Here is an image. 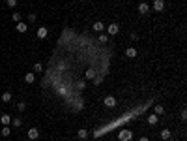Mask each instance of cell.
<instances>
[{
    "instance_id": "6da1fadb",
    "label": "cell",
    "mask_w": 187,
    "mask_h": 141,
    "mask_svg": "<svg viewBox=\"0 0 187 141\" xmlns=\"http://www.w3.org/2000/svg\"><path fill=\"white\" fill-rule=\"evenodd\" d=\"M118 139H120V141H131V139H133V132L127 130V128L120 130V132H118Z\"/></svg>"
},
{
    "instance_id": "7a4b0ae2",
    "label": "cell",
    "mask_w": 187,
    "mask_h": 141,
    "mask_svg": "<svg viewBox=\"0 0 187 141\" xmlns=\"http://www.w3.org/2000/svg\"><path fill=\"white\" fill-rule=\"evenodd\" d=\"M105 28H107V32L110 34V36H116V34L120 32V27H118V23H110L109 27H105Z\"/></svg>"
},
{
    "instance_id": "3957f363",
    "label": "cell",
    "mask_w": 187,
    "mask_h": 141,
    "mask_svg": "<svg viewBox=\"0 0 187 141\" xmlns=\"http://www.w3.org/2000/svg\"><path fill=\"white\" fill-rule=\"evenodd\" d=\"M103 104L107 105V107H116V98L112 96V94H109V96H105Z\"/></svg>"
},
{
    "instance_id": "277c9868",
    "label": "cell",
    "mask_w": 187,
    "mask_h": 141,
    "mask_svg": "<svg viewBox=\"0 0 187 141\" xmlns=\"http://www.w3.org/2000/svg\"><path fill=\"white\" fill-rule=\"evenodd\" d=\"M47 34H49L47 27H39V28L36 30V36H38L39 40H45V38H47Z\"/></svg>"
},
{
    "instance_id": "5b68a950",
    "label": "cell",
    "mask_w": 187,
    "mask_h": 141,
    "mask_svg": "<svg viewBox=\"0 0 187 141\" xmlns=\"http://www.w3.org/2000/svg\"><path fill=\"white\" fill-rule=\"evenodd\" d=\"M26 135H28V139H32V141H34V139H38V137H39V130H38V128H30L28 132H26Z\"/></svg>"
},
{
    "instance_id": "8992f818",
    "label": "cell",
    "mask_w": 187,
    "mask_h": 141,
    "mask_svg": "<svg viewBox=\"0 0 187 141\" xmlns=\"http://www.w3.org/2000/svg\"><path fill=\"white\" fill-rule=\"evenodd\" d=\"M163 9H165V2H163V0H154V12H163Z\"/></svg>"
},
{
    "instance_id": "52a82bcc",
    "label": "cell",
    "mask_w": 187,
    "mask_h": 141,
    "mask_svg": "<svg viewBox=\"0 0 187 141\" xmlns=\"http://www.w3.org/2000/svg\"><path fill=\"white\" fill-rule=\"evenodd\" d=\"M146 120H148V124H150V126H155V124L159 122V115L151 113V115H148V119H146Z\"/></svg>"
},
{
    "instance_id": "ba28073f",
    "label": "cell",
    "mask_w": 187,
    "mask_h": 141,
    "mask_svg": "<svg viewBox=\"0 0 187 141\" xmlns=\"http://www.w3.org/2000/svg\"><path fill=\"white\" fill-rule=\"evenodd\" d=\"M105 27H107V24H105L103 21H95L92 28H94V32H103V30H105Z\"/></svg>"
},
{
    "instance_id": "9c48e42d",
    "label": "cell",
    "mask_w": 187,
    "mask_h": 141,
    "mask_svg": "<svg viewBox=\"0 0 187 141\" xmlns=\"http://www.w3.org/2000/svg\"><path fill=\"white\" fill-rule=\"evenodd\" d=\"M0 122L4 124V126H9L11 124V115H8V113H4L2 117H0Z\"/></svg>"
},
{
    "instance_id": "30bf717a",
    "label": "cell",
    "mask_w": 187,
    "mask_h": 141,
    "mask_svg": "<svg viewBox=\"0 0 187 141\" xmlns=\"http://www.w3.org/2000/svg\"><path fill=\"white\" fill-rule=\"evenodd\" d=\"M170 137H172V132H170L169 128H165V130H161V139L163 141H169Z\"/></svg>"
},
{
    "instance_id": "8fae6325",
    "label": "cell",
    "mask_w": 187,
    "mask_h": 141,
    "mask_svg": "<svg viewBox=\"0 0 187 141\" xmlns=\"http://www.w3.org/2000/svg\"><path fill=\"white\" fill-rule=\"evenodd\" d=\"M148 12H150V6H148V4H146V2H140V4H139V13L146 15Z\"/></svg>"
},
{
    "instance_id": "7c38bea8",
    "label": "cell",
    "mask_w": 187,
    "mask_h": 141,
    "mask_svg": "<svg viewBox=\"0 0 187 141\" xmlns=\"http://www.w3.org/2000/svg\"><path fill=\"white\" fill-rule=\"evenodd\" d=\"M125 57L137 58V49H135V47H127V49H125Z\"/></svg>"
},
{
    "instance_id": "4fadbf2b",
    "label": "cell",
    "mask_w": 187,
    "mask_h": 141,
    "mask_svg": "<svg viewBox=\"0 0 187 141\" xmlns=\"http://www.w3.org/2000/svg\"><path fill=\"white\" fill-rule=\"evenodd\" d=\"M24 81H26L28 85H32L34 81H36V73H34V72H28L26 75H24Z\"/></svg>"
},
{
    "instance_id": "5bb4252c",
    "label": "cell",
    "mask_w": 187,
    "mask_h": 141,
    "mask_svg": "<svg viewBox=\"0 0 187 141\" xmlns=\"http://www.w3.org/2000/svg\"><path fill=\"white\" fill-rule=\"evenodd\" d=\"M15 28H17V32H26V30H28V27H26V23H23V21H19L17 23V27H15Z\"/></svg>"
},
{
    "instance_id": "9a60e30c",
    "label": "cell",
    "mask_w": 187,
    "mask_h": 141,
    "mask_svg": "<svg viewBox=\"0 0 187 141\" xmlns=\"http://www.w3.org/2000/svg\"><path fill=\"white\" fill-rule=\"evenodd\" d=\"M77 137H79V139H86V137H88V132H86L84 128L79 130V132H77Z\"/></svg>"
},
{
    "instance_id": "2e32d148",
    "label": "cell",
    "mask_w": 187,
    "mask_h": 141,
    "mask_svg": "<svg viewBox=\"0 0 187 141\" xmlns=\"http://www.w3.org/2000/svg\"><path fill=\"white\" fill-rule=\"evenodd\" d=\"M95 77V70L94 68H88L86 70V79H94Z\"/></svg>"
},
{
    "instance_id": "e0dca14e",
    "label": "cell",
    "mask_w": 187,
    "mask_h": 141,
    "mask_svg": "<svg viewBox=\"0 0 187 141\" xmlns=\"http://www.w3.org/2000/svg\"><path fill=\"white\" fill-rule=\"evenodd\" d=\"M2 102H6V104L11 102V92H4L2 94Z\"/></svg>"
},
{
    "instance_id": "ac0fdd59",
    "label": "cell",
    "mask_w": 187,
    "mask_h": 141,
    "mask_svg": "<svg viewBox=\"0 0 187 141\" xmlns=\"http://www.w3.org/2000/svg\"><path fill=\"white\" fill-rule=\"evenodd\" d=\"M0 134H2V135H4V137H8V135H9V134H11V128H9V126H4L2 130H0Z\"/></svg>"
},
{
    "instance_id": "d6986e66",
    "label": "cell",
    "mask_w": 187,
    "mask_h": 141,
    "mask_svg": "<svg viewBox=\"0 0 187 141\" xmlns=\"http://www.w3.org/2000/svg\"><path fill=\"white\" fill-rule=\"evenodd\" d=\"M11 122H13V126H15V128H21V126H23V120L19 119V117H15V119L11 120Z\"/></svg>"
},
{
    "instance_id": "ffe728a7",
    "label": "cell",
    "mask_w": 187,
    "mask_h": 141,
    "mask_svg": "<svg viewBox=\"0 0 187 141\" xmlns=\"http://www.w3.org/2000/svg\"><path fill=\"white\" fill-rule=\"evenodd\" d=\"M163 113H165V107L161 104H157L155 105V115H163Z\"/></svg>"
},
{
    "instance_id": "44dd1931",
    "label": "cell",
    "mask_w": 187,
    "mask_h": 141,
    "mask_svg": "<svg viewBox=\"0 0 187 141\" xmlns=\"http://www.w3.org/2000/svg\"><path fill=\"white\" fill-rule=\"evenodd\" d=\"M11 19H13L15 23H19V21H21V13H19V12H15V13L11 15Z\"/></svg>"
},
{
    "instance_id": "7402d4cb",
    "label": "cell",
    "mask_w": 187,
    "mask_h": 141,
    "mask_svg": "<svg viewBox=\"0 0 187 141\" xmlns=\"http://www.w3.org/2000/svg\"><path fill=\"white\" fill-rule=\"evenodd\" d=\"M41 70H43L41 62H36V64H34V72H41Z\"/></svg>"
},
{
    "instance_id": "603a6c76",
    "label": "cell",
    "mask_w": 187,
    "mask_h": 141,
    "mask_svg": "<svg viewBox=\"0 0 187 141\" xmlns=\"http://www.w3.org/2000/svg\"><path fill=\"white\" fill-rule=\"evenodd\" d=\"M17 109H19V111H24V109H26V104H24V102H19V104H17Z\"/></svg>"
},
{
    "instance_id": "cb8c5ba5",
    "label": "cell",
    "mask_w": 187,
    "mask_h": 141,
    "mask_svg": "<svg viewBox=\"0 0 187 141\" xmlns=\"http://www.w3.org/2000/svg\"><path fill=\"white\" fill-rule=\"evenodd\" d=\"M6 4L9 8H15V6H17V0H6Z\"/></svg>"
},
{
    "instance_id": "d4e9b609",
    "label": "cell",
    "mask_w": 187,
    "mask_h": 141,
    "mask_svg": "<svg viewBox=\"0 0 187 141\" xmlns=\"http://www.w3.org/2000/svg\"><path fill=\"white\" fill-rule=\"evenodd\" d=\"M107 40H109V38H107V34H101V36H99V42H101V43H105Z\"/></svg>"
},
{
    "instance_id": "484cf974",
    "label": "cell",
    "mask_w": 187,
    "mask_h": 141,
    "mask_svg": "<svg viewBox=\"0 0 187 141\" xmlns=\"http://www.w3.org/2000/svg\"><path fill=\"white\" fill-rule=\"evenodd\" d=\"M34 21H36V15L30 13V15H28V23H34Z\"/></svg>"
},
{
    "instance_id": "4316f807",
    "label": "cell",
    "mask_w": 187,
    "mask_h": 141,
    "mask_svg": "<svg viewBox=\"0 0 187 141\" xmlns=\"http://www.w3.org/2000/svg\"><path fill=\"white\" fill-rule=\"evenodd\" d=\"M185 119H187V111L183 109V111H181V120H185Z\"/></svg>"
},
{
    "instance_id": "83f0119b",
    "label": "cell",
    "mask_w": 187,
    "mask_h": 141,
    "mask_svg": "<svg viewBox=\"0 0 187 141\" xmlns=\"http://www.w3.org/2000/svg\"><path fill=\"white\" fill-rule=\"evenodd\" d=\"M139 141H150V139H148V137H140Z\"/></svg>"
}]
</instances>
